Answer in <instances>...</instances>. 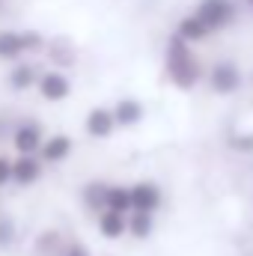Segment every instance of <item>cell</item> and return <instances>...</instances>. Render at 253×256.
Wrapping results in <instances>:
<instances>
[{
    "instance_id": "cell-1",
    "label": "cell",
    "mask_w": 253,
    "mask_h": 256,
    "mask_svg": "<svg viewBox=\"0 0 253 256\" xmlns=\"http://www.w3.org/2000/svg\"><path fill=\"white\" fill-rule=\"evenodd\" d=\"M164 78L179 92H194L206 78V66L194 54V45L179 39L176 33H170V39L164 42Z\"/></svg>"
},
{
    "instance_id": "cell-2",
    "label": "cell",
    "mask_w": 253,
    "mask_h": 256,
    "mask_svg": "<svg viewBox=\"0 0 253 256\" xmlns=\"http://www.w3.org/2000/svg\"><path fill=\"white\" fill-rule=\"evenodd\" d=\"M190 12H194V15L206 24V30L214 36V33L230 30V27L238 21L242 6H238V0H196V6H194Z\"/></svg>"
},
{
    "instance_id": "cell-3",
    "label": "cell",
    "mask_w": 253,
    "mask_h": 256,
    "mask_svg": "<svg viewBox=\"0 0 253 256\" xmlns=\"http://www.w3.org/2000/svg\"><path fill=\"white\" fill-rule=\"evenodd\" d=\"M206 86H208V92L212 96H218V98H230V96H236V92H242V86H244V72H242V66L236 63V60H214V63L206 68Z\"/></svg>"
},
{
    "instance_id": "cell-4",
    "label": "cell",
    "mask_w": 253,
    "mask_h": 256,
    "mask_svg": "<svg viewBox=\"0 0 253 256\" xmlns=\"http://www.w3.org/2000/svg\"><path fill=\"white\" fill-rule=\"evenodd\" d=\"M36 92H39L42 102L60 104V102H66V98L74 92V84H72L68 72L48 66V68H42V74H39V80H36Z\"/></svg>"
},
{
    "instance_id": "cell-5",
    "label": "cell",
    "mask_w": 253,
    "mask_h": 256,
    "mask_svg": "<svg viewBox=\"0 0 253 256\" xmlns=\"http://www.w3.org/2000/svg\"><path fill=\"white\" fill-rule=\"evenodd\" d=\"M42 140H45V128L39 120H18L9 131V143L15 155H36Z\"/></svg>"
},
{
    "instance_id": "cell-6",
    "label": "cell",
    "mask_w": 253,
    "mask_h": 256,
    "mask_svg": "<svg viewBox=\"0 0 253 256\" xmlns=\"http://www.w3.org/2000/svg\"><path fill=\"white\" fill-rule=\"evenodd\" d=\"M39 161L45 167H60L66 164L72 155H74V137L66 134V131H54V134H45L42 146H39Z\"/></svg>"
},
{
    "instance_id": "cell-7",
    "label": "cell",
    "mask_w": 253,
    "mask_h": 256,
    "mask_svg": "<svg viewBox=\"0 0 253 256\" xmlns=\"http://www.w3.org/2000/svg\"><path fill=\"white\" fill-rule=\"evenodd\" d=\"M128 196H131V212H152L158 214V208L164 206V188L152 179H137L128 185Z\"/></svg>"
},
{
    "instance_id": "cell-8",
    "label": "cell",
    "mask_w": 253,
    "mask_h": 256,
    "mask_svg": "<svg viewBox=\"0 0 253 256\" xmlns=\"http://www.w3.org/2000/svg\"><path fill=\"white\" fill-rule=\"evenodd\" d=\"M84 134H86L90 140H96V143L110 140V137L116 134V120H114L110 108H104V104L90 108L86 116H84Z\"/></svg>"
},
{
    "instance_id": "cell-9",
    "label": "cell",
    "mask_w": 253,
    "mask_h": 256,
    "mask_svg": "<svg viewBox=\"0 0 253 256\" xmlns=\"http://www.w3.org/2000/svg\"><path fill=\"white\" fill-rule=\"evenodd\" d=\"M42 173H45V164L39 161V155H15L12 158V185L21 191L39 185Z\"/></svg>"
},
{
    "instance_id": "cell-10",
    "label": "cell",
    "mask_w": 253,
    "mask_h": 256,
    "mask_svg": "<svg viewBox=\"0 0 253 256\" xmlns=\"http://www.w3.org/2000/svg\"><path fill=\"white\" fill-rule=\"evenodd\" d=\"M110 114L116 120V128H137L146 120V104L137 96H120L110 104Z\"/></svg>"
},
{
    "instance_id": "cell-11",
    "label": "cell",
    "mask_w": 253,
    "mask_h": 256,
    "mask_svg": "<svg viewBox=\"0 0 253 256\" xmlns=\"http://www.w3.org/2000/svg\"><path fill=\"white\" fill-rule=\"evenodd\" d=\"M39 74H42V68L33 63V60H18V63H12V68L6 72V86L12 90V92H30V90H36V80H39Z\"/></svg>"
},
{
    "instance_id": "cell-12",
    "label": "cell",
    "mask_w": 253,
    "mask_h": 256,
    "mask_svg": "<svg viewBox=\"0 0 253 256\" xmlns=\"http://www.w3.org/2000/svg\"><path fill=\"white\" fill-rule=\"evenodd\" d=\"M42 54L48 57L51 68H63V72H66V68H72V66H74V60H78L74 42H72V39H66V36H54V39H48Z\"/></svg>"
},
{
    "instance_id": "cell-13",
    "label": "cell",
    "mask_w": 253,
    "mask_h": 256,
    "mask_svg": "<svg viewBox=\"0 0 253 256\" xmlns=\"http://www.w3.org/2000/svg\"><path fill=\"white\" fill-rule=\"evenodd\" d=\"M108 185H110V182H104V179H90V182H84V185L78 188V200H80V206H84L86 214L96 218L98 212H104Z\"/></svg>"
},
{
    "instance_id": "cell-14",
    "label": "cell",
    "mask_w": 253,
    "mask_h": 256,
    "mask_svg": "<svg viewBox=\"0 0 253 256\" xmlns=\"http://www.w3.org/2000/svg\"><path fill=\"white\" fill-rule=\"evenodd\" d=\"M96 230H98V236L104 242H122L126 238V230H128V214L104 208V212L96 214Z\"/></svg>"
},
{
    "instance_id": "cell-15",
    "label": "cell",
    "mask_w": 253,
    "mask_h": 256,
    "mask_svg": "<svg viewBox=\"0 0 253 256\" xmlns=\"http://www.w3.org/2000/svg\"><path fill=\"white\" fill-rule=\"evenodd\" d=\"M66 242H68V238H66L57 226H45V230H39V232L33 236L30 254L33 256H60L63 248H66Z\"/></svg>"
},
{
    "instance_id": "cell-16",
    "label": "cell",
    "mask_w": 253,
    "mask_h": 256,
    "mask_svg": "<svg viewBox=\"0 0 253 256\" xmlns=\"http://www.w3.org/2000/svg\"><path fill=\"white\" fill-rule=\"evenodd\" d=\"M179 39H185L188 45H200V42H206V39H212V33L206 30V24L194 15V12H188V15H182L179 21H176V30H173Z\"/></svg>"
},
{
    "instance_id": "cell-17",
    "label": "cell",
    "mask_w": 253,
    "mask_h": 256,
    "mask_svg": "<svg viewBox=\"0 0 253 256\" xmlns=\"http://www.w3.org/2000/svg\"><path fill=\"white\" fill-rule=\"evenodd\" d=\"M126 236L134 242H149L155 236V214L152 212H128Z\"/></svg>"
},
{
    "instance_id": "cell-18",
    "label": "cell",
    "mask_w": 253,
    "mask_h": 256,
    "mask_svg": "<svg viewBox=\"0 0 253 256\" xmlns=\"http://www.w3.org/2000/svg\"><path fill=\"white\" fill-rule=\"evenodd\" d=\"M18 60H24L21 30L3 27V30H0V63H18Z\"/></svg>"
},
{
    "instance_id": "cell-19",
    "label": "cell",
    "mask_w": 253,
    "mask_h": 256,
    "mask_svg": "<svg viewBox=\"0 0 253 256\" xmlns=\"http://www.w3.org/2000/svg\"><path fill=\"white\" fill-rule=\"evenodd\" d=\"M104 208L128 214V212H131V196H128V185H122V182H110V185H108V200H104Z\"/></svg>"
},
{
    "instance_id": "cell-20",
    "label": "cell",
    "mask_w": 253,
    "mask_h": 256,
    "mask_svg": "<svg viewBox=\"0 0 253 256\" xmlns=\"http://www.w3.org/2000/svg\"><path fill=\"white\" fill-rule=\"evenodd\" d=\"M18 242V220L9 212H0V250H9Z\"/></svg>"
},
{
    "instance_id": "cell-21",
    "label": "cell",
    "mask_w": 253,
    "mask_h": 256,
    "mask_svg": "<svg viewBox=\"0 0 253 256\" xmlns=\"http://www.w3.org/2000/svg\"><path fill=\"white\" fill-rule=\"evenodd\" d=\"M226 146L238 155H253V131L250 128H242V131H232L226 137Z\"/></svg>"
},
{
    "instance_id": "cell-22",
    "label": "cell",
    "mask_w": 253,
    "mask_h": 256,
    "mask_svg": "<svg viewBox=\"0 0 253 256\" xmlns=\"http://www.w3.org/2000/svg\"><path fill=\"white\" fill-rule=\"evenodd\" d=\"M45 36L39 33V30H21V48H24V57H33V54H42L45 51Z\"/></svg>"
},
{
    "instance_id": "cell-23",
    "label": "cell",
    "mask_w": 253,
    "mask_h": 256,
    "mask_svg": "<svg viewBox=\"0 0 253 256\" xmlns=\"http://www.w3.org/2000/svg\"><path fill=\"white\" fill-rule=\"evenodd\" d=\"M60 256H92V250L86 248V242H80V238H68Z\"/></svg>"
},
{
    "instance_id": "cell-24",
    "label": "cell",
    "mask_w": 253,
    "mask_h": 256,
    "mask_svg": "<svg viewBox=\"0 0 253 256\" xmlns=\"http://www.w3.org/2000/svg\"><path fill=\"white\" fill-rule=\"evenodd\" d=\"M12 185V158L6 152H0V191Z\"/></svg>"
},
{
    "instance_id": "cell-25",
    "label": "cell",
    "mask_w": 253,
    "mask_h": 256,
    "mask_svg": "<svg viewBox=\"0 0 253 256\" xmlns=\"http://www.w3.org/2000/svg\"><path fill=\"white\" fill-rule=\"evenodd\" d=\"M238 6H242V9H248V12H253V0H238Z\"/></svg>"
}]
</instances>
